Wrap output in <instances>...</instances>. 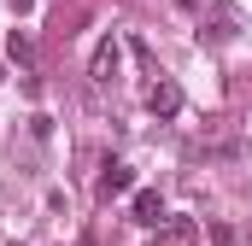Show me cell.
<instances>
[{
  "label": "cell",
  "mask_w": 252,
  "mask_h": 246,
  "mask_svg": "<svg viewBox=\"0 0 252 246\" xmlns=\"http://www.w3.org/2000/svg\"><path fill=\"white\" fill-rule=\"evenodd\" d=\"M118 64H124V47L106 35V41L94 47V59H88V82H94V88H112V82H118Z\"/></svg>",
  "instance_id": "obj_1"
},
{
  "label": "cell",
  "mask_w": 252,
  "mask_h": 246,
  "mask_svg": "<svg viewBox=\"0 0 252 246\" xmlns=\"http://www.w3.org/2000/svg\"><path fill=\"white\" fill-rule=\"evenodd\" d=\"M147 112H153V118H176V112H182V88H176L170 76H158V82L147 88Z\"/></svg>",
  "instance_id": "obj_2"
},
{
  "label": "cell",
  "mask_w": 252,
  "mask_h": 246,
  "mask_svg": "<svg viewBox=\"0 0 252 246\" xmlns=\"http://www.w3.org/2000/svg\"><path fill=\"white\" fill-rule=\"evenodd\" d=\"M129 211H135V223H141V229H153V223H158V217H164V199H158V187H141V193H135V205H129Z\"/></svg>",
  "instance_id": "obj_3"
},
{
  "label": "cell",
  "mask_w": 252,
  "mask_h": 246,
  "mask_svg": "<svg viewBox=\"0 0 252 246\" xmlns=\"http://www.w3.org/2000/svg\"><path fill=\"white\" fill-rule=\"evenodd\" d=\"M129 187H135V170H129V164H106L100 193H106V199H118V193H129Z\"/></svg>",
  "instance_id": "obj_4"
},
{
  "label": "cell",
  "mask_w": 252,
  "mask_h": 246,
  "mask_svg": "<svg viewBox=\"0 0 252 246\" xmlns=\"http://www.w3.org/2000/svg\"><path fill=\"white\" fill-rule=\"evenodd\" d=\"M6 53L30 70V64H35V41H30V30H12V35H6Z\"/></svg>",
  "instance_id": "obj_5"
},
{
  "label": "cell",
  "mask_w": 252,
  "mask_h": 246,
  "mask_svg": "<svg viewBox=\"0 0 252 246\" xmlns=\"http://www.w3.org/2000/svg\"><path fill=\"white\" fill-rule=\"evenodd\" d=\"M205 235H211V246H241V235H235V229H229V223H211V229H205Z\"/></svg>",
  "instance_id": "obj_6"
},
{
  "label": "cell",
  "mask_w": 252,
  "mask_h": 246,
  "mask_svg": "<svg viewBox=\"0 0 252 246\" xmlns=\"http://www.w3.org/2000/svg\"><path fill=\"white\" fill-rule=\"evenodd\" d=\"M6 6H12V12H30V6H35V0H6Z\"/></svg>",
  "instance_id": "obj_7"
},
{
  "label": "cell",
  "mask_w": 252,
  "mask_h": 246,
  "mask_svg": "<svg viewBox=\"0 0 252 246\" xmlns=\"http://www.w3.org/2000/svg\"><path fill=\"white\" fill-rule=\"evenodd\" d=\"M0 82H6V70H0Z\"/></svg>",
  "instance_id": "obj_8"
}]
</instances>
